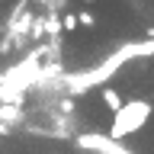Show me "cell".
I'll return each instance as SVG.
<instances>
[{
	"instance_id": "6da1fadb",
	"label": "cell",
	"mask_w": 154,
	"mask_h": 154,
	"mask_svg": "<svg viewBox=\"0 0 154 154\" xmlns=\"http://www.w3.org/2000/svg\"><path fill=\"white\" fill-rule=\"evenodd\" d=\"M148 116H151V103L148 100H132V103H125L112 119V128H109V138H125V135L138 132L144 122H148Z\"/></svg>"
},
{
	"instance_id": "3957f363",
	"label": "cell",
	"mask_w": 154,
	"mask_h": 154,
	"mask_svg": "<svg viewBox=\"0 0 154 154\" xmlns=\"http://www.w3.org/2000/svg\"><path fill=\"white\" fill-rule=\"evenodd\" d=\"M61 23H64V29H67V32H74V29L80 26V13H67Z\"/></svg>"
},
{
	"instance_id": "7a4b0ae2",
	"label": "cell",
	"mask_w": 154,
	"mask_h": 154,
	"mask_svg": "<svg viewBox=\"0 0 154 154\" xmlns=\"http://www.w3.org/2000/svg\"><path fill=\"white\" fill-rule=\"evenodd\" d=\"M103 103H106V109H112V112H119L122 109V96H119V90H112V87H106L103 90Z\"/></svg>"
},
{
	"instance_id": "277c9868",
	"label": "cell",
	"mask_w": 154,
	"mask_h": 154,
	"mask_svg": "<svg viewBox=\"0 0 154 154\" xmlns=\"http://www.w3.org/2000/svg\"><path fill=\"white\" fill-rule=\"evenodd\" d=\"M93 23H96V16L90 10H84V13H80V26H93Z\"/></svg>"
},
{
	"instance_id": "5b68a950",
	"label": "cell",
	"mask_w": 154,
	"mask_h": 154,
	"mask_svg": "<svg viewBox=\"0 0 154 154\" xmlns=\"http://www.w3.org/2000/svg\"><path fill=\"white\" fill-rule=\"evenodd\" d=\"M38 3H45V7H48V0H38Z\"/></svg>"
}]
</instances>
